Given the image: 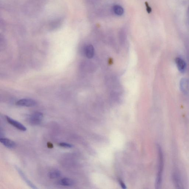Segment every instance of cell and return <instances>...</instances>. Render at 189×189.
<instances>
[{
  "label": "cell",
  "instance_id": "cell-1",
  "mask_svg": "<svg viewBox=\"0 0 189 189\" xmlns=\"http://www.w3.org/2000/svg\"><path fill=\"white\" fill-rule=\"evenodd\" d=\"M158 173L156 180L155 187L156 188L158 189L161 187L162 183L163 172V171L164 161L163 154L162 152V149L160 146L158 145Z\"/></svg>",
  "mask_w": 189,
  "mask_h": 189
},
{
  "label": "cell",
  "instance_id": "cell-2",
  "mask_svg": "<svg viewBox=\"0 0 189 189\" xmlns=\"http://www.w3.org/2000/svg\"><path fill=\"white\" fill-rule=\"evenodd\" d=\"M43 119V114L40 112H36L32 114L29 118L28 121L32 125H38L41 124Z\"/></svg>",
  "mask_w": 189,
  "mask_h": 189
},
{
  "label": "cell",
  "instance_id": "cell-3",
  "mask_svg": "<svg viewBox=\"0 0 189 189\" xmlns=\"http://www.w3.org/2000/svg\"><path fill=\"white\" fill-rule=\"evenodd\" d=\"M16 105L24 107H32L36 106V102L32 99H23L18 100L16 103Z\"/></svg>",
  "mask_w": 189,
  "mask_h": 189
},
{
  "label": "cell",
  "instance_id": "cell-4",
  "mask_svg": "<svg viewBox=\"0 0 189 189\" xmlns=\"http://www.w3.org/2000/svg\"><path fill=\"white\" fill-rule=\"evenodd\" d=\"M6 119L8 122L14 127L19 129L20 130L22 131H26L27 130L25 126L22 125V123L19 122L16 120L13 119L8 116H6Z\"/></svg>",
  "mask_w": 189,
  "mask_h": 189
},
{
  "label": "cell",
  "instance_id": "cell-5",
  "mask_svg": "<svg viewBox=\"0 0 189 189\" xmlns=\"http://www.w3.org/2000/svg\"><path fill=\"white\" fill-rule=\"evenodd\" d=\"M176 62L178 70L181 73H184L186 68V64L185 61L181 58L177 57L176 59Z\"/></svg>",
  "mask_w": 189,
  "mask_h": 189
},
{
  "label": "cell",
  "instance_id": "cell-6",
  "mask_svg": "<svg viewBox=\"0 0 189 189\" xmlns=\"http://www.w3.org/2000/svg\"><path fill=\"white\" fill-rule=\"evenodd\" d=\"M0 141L4 146L8 148L12 149L16 147V143L8 138H1Z\"/></svg>",
  "mask_w": 189,
  "mask_h": 189
},
{
  "label": "cell",
  "instance_id": "cell-7",
  "mask_svg": "<svg viewBox=\"0 0 189 189\" xmlns=\"http://www.w3.org/2000/svg\"><path fill=\"white\" fill-rule=\"evenodd\" d=\"M85 56L88 59H92L94 55V48L92 45H89L85 46L84 49Z\"/></svg>",
  "mask_w": 189,
  "mask_h": 189
},
{
  "label": "cell",
  "instance_id": "cell-8",
  "mask_svg": "<svg viewBox=\"0 0 189 189\" xmlns=\"http://www.w3.org/2000/svg\"><path fill=\"white\" fill-rule=\"evenodd\" d=\"M59 183L61 185L64 186L70 187L74 185L75 181L71 178H65L60 180Z\"/></svg>",
  "mask_w": 189,
  "mask_h": 189
},
{
  "label": "cell",
  "instance_id": "cell-9",
  "mask_svg": "<svg viewBox=\"0 0 189 189\" xmlns=\"http://www.w3.org/2000/svg\"><path fill=\"white\" fill-rule=\"evenodd\" d=\"M113 12L115 15L118 16H122L124 13V10L121 6L114 5L112 8Z\"/></svg>",
  "mask_w": 189,
  "mask_h": 189
},
{
  "label": "cell",
  "instance_id": "cell-10",
  "mask_svg": "<svg viewBox=\"0 0 189 189\" xmlns=\"http://www.w3.org/2000/svg\"><path fill=\"white\" fill-rule=\"evenodd\" d=\"M62 176V173L59 170H55L51 171L49 173L48 176L51 179H56L59 178Z\"/></svg>",
  "mask_w": 189,
  "mask_h": 189
},
{
  "label": "cell",
  "instance_id": "cell-11",
  "mask_svg": "<svg viewBox=\"0 0 189 189\" xmlns=\"http://www.w3.org/2000/svg\"><path fill=\"white\" fill-rule=\"evenodd\" d=\"M188 82L186 79H183L180 83V88L183 92H186L189 88Z\"/></svg>",
  "mask_w": 189,
  "mask_h": 189
},
{
  "label": "cell",
  "instance_id": "cell-12",
  "mask_svg": "<svg viewBox=\"0 0 189 189\" xmlns=\"http://www.w3.org/2000/svg\"><path fill=\"white\" fill-rule=\"evenodd\" d=\"M119 39L120 43L123 45L125 42L126 39V35L125 33L123 30H121L119 33Z\"/></svg>",
  "mask_w": 189,
  "mask_h": 189
},
{
  "label": "cell",
  "instance_id": "cell-13",
  "mask_svg": "<svg viewBox=\"0 0 189 189\" xmlns=\"http://www.w3.org/2000/svg\"><path fill=\"white\" fill-rule=\"evenodd\" d=\"M18 171H19L20 174L21 175V176L22 177V178H23V179L25 180L26 182V183H27L28 184L30 187H31L32 188H36V187H35L34 185H33V184L31 182H30V181L27 178L25 177V176L24 175L23 173V172L21 171L20 170L18 169Z\"/></svg>",
  "mask_w": 189,
  "mask_h": 189
},
{
  "label": "cell",
  "instance_id": "cell-14",
  "mask_svg": "<svg viewBox=\"0 0 189 189\" xmlns=\"http://www.w3.org/2000/svg\"><path fill=\"white\" fill-rule=\"evenodd\" d=\"M59 145L61 147L66 148H71L73 147V146L72 144L63 142L59 143Z\"/></svg>",
  "mask_w": 189,
  "mask_h": 189
},
{
  "label": "cell",
  "instance_id": "cell-15",
  "mask_svg": "<svg viewBox=\"0 0 189 189\" xmlns=\"http://www.w3.org/2000/svg\"><path fill=\"white\" fill-rule=\"evenodd\" d=\"M146 10H147V11L148 12V13H150L151 12H152V9L151 7H149V4H148L147 2L146 3Z\"/></svg>",
  "mask_w": 189,
  "mask_h": 189
},
{
  "label": "cell",
  "instance_id": "cell-16",
  "mask_svg": "<svg viewBox=\"0 0 189 189\" xmlns=\"http://www.w3.org/2000/svg\"><path fill=\"white\" fill-rule=\"evenodd\" d=\"M119 184H120V185H121V187L123 189H126V187L125 185L124 182H123L121 180L119 179Z\"/></svg>",
  "mask_w": 189,
  "mask_h": 189
},
{
  "label": "cell",
  "instance_id": "cell-17",
  "mask_svg": "<svg viewBox=\"0 0 189 189\" xmlns=\"http://www.w3.org/2000/svg\"><path fill=\"white\" fill-rule=\"evenodd\" d=\"M47 146L48 148L50 149L53 148V147H54V146H53L52 143L50 142H48L47 143Z\"/></svg>",
  "mask_w": 189,
  "mask_h": 189
}]
</instances>
